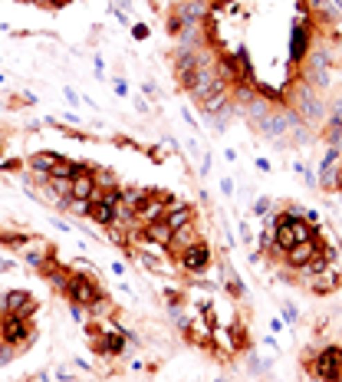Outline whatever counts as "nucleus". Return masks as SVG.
Returning a JSON list of instances; mask_svg holds the SVG:
<instances>
[{"label":"nucleus","mask_w":342,"mask_h":382,"mask_svg":"<svg viewBox=\"0 0 342 382\" xmlns=\"http://www.w3.org/2000/svg\"><path fill=\"white\" fill-rule=\"evenodd\" d=\"M86 336L92 340V353L96 356H105V359H119L126 353V333L115 330V326H102L99 319H89L86 323Z\"/></svg>","instance_id":"nucleus-1"},{"label":"nucleus","mask_w":342,"mask_h":382,"mask_svg":"<svg viewBox=\"0 0 342 382\" xmlns=\"http://www.w3.org/2000/svg\"><path fill=\"white\" fill-rule=\"evenodd\" d=\"M102 293L99 281L96 277H89V274H83V270H73L69 274V281H66L63 287V297H66V304H73V306H92V300Z\"/></svg>","instance_id":"nucleus-2"},{"label":"nucleus","mask_w":342,"mask_h":382,"mask_svg":"<svg viewBox=\"0 0 342 382\" xmlns=\"http://www.w3.org/2000/svg\"><path fill=\"white\" fill-rule=\"evenodd\" d=\"M296 126H303V119H300V115L287 106V109H273V113H270L264 122L257 126V132H260L264 139H270V142H280V139H287Z\"/></svg>","instance_id":"nucleus-3"},{"label":"nucleus","mask_w":342,"mask_h":382,"mask_svg":"<svg viewBox=\"0 0 342 382\" xmlns=\"http://www.w3.org/2000/svg\"><path fill=\"white\" fill-rule=\"evenodd\" d=\"M293 113L300 115V119H306V122H319L323 119V113H326V106H323V99L316 96V90L309 86V83H296L293 86Z\"/></svg>","instance_id":"nucleus-4"},{"label":"nucleus","mask_w":342,"mask_h":382,"mask_svg":"<svg viewBox=\"0 0 342 382\" xmlns=\"http://www.w3.org/2000/svg\"><path fill=\"white\" fill-rule=\"evenodd\" d=\"M0 340L3 343L17 346L20 353H24L26 346H33V340H37V326L30 323V319L24 317H10V313H3V323H0Z\"/></svg>","instance_id":"nucleus-5"},{"label":"nucleus","mask_w":342,"mask_h":382,"mask_svg":"<svg viewBox=\"0 0 342 382\" xmlns=\"http://www.w3.org/2000/svg\"><path fill=\"white\" fill-rule=\"evenodd\" d=\"M175 260H178V267L185 270V274H191V277H201L204 270L211 267V244L198 238V241L191 244V247H185V251H181Z\"/></svg>","instance_id":"nucleus-6"},{"label":"nucleus","mask_w":342,"mask_h":382,"mask_svg":"<svg viewBox=\"0 0 342 382\" xmlns=\"http://www.w3.org/2000/svg\"><path fill=\"white\" fill-rule=\"evenodd\" d=\"M37 310H40V300L30 290H7L3 297H0V313L33 319V313H37Z\"/></svg>","instance_id":"nucleus-7"},{"label":"nucleus","mask_w":342,"mask_h":382,"mask_svg":"<svg viewBox=\"0 0 342 382\" xmlns=\"http://www.w3.org/2000/svg\"><path fill=\"white\" fill-rule=\"evenodd\" d=\"M342 372V346H323L313 359V379L336 382V376Z\"/></svg>","instance_id":"nucleus-8"},{"label":"nucleus","mask_w":342,"mask_h":382,"mask_svg":"<svg viewBox=\"0 0 342 382\" xmlns=\"http://www.w3.org/2000/svg\"><path fill=\"white\" fill-rule=\"evenodd\" d=\"M201 234H198V221H191V224H181V228H175L171 231V241H168V247H165V254L175 260L185 247H191V244L198 241Z\"/></svg>","instance_id":"nucleus-9"},{"label":"nucleus","mask_w":342,"mask_h":382,"mask_svg":"<svg viewBox=\"0 0 342 382\" xmlns=\"http://www.w3.org/2000/svg\"><path fill=\"white\" fill-rule=\"evenodd\" d=\"M37 274H40V277H43L46 283H50L53 290L63 293V287H66V281H69V274H73V270H69V267L63 264V260H60V257L53 254L50 260H46V264H43V267L37 270Z\"/></svg>","instance_id":"nucleus-10"},{"label":"nucleus","mask_w":342,"mask_h":382,"mask_svg":"<svg viewBox=\"0 0 342 382\" xmlns=\"http://www.w3.org/2000/svg\"><path fill=\"white\" fill-rule=\"evenodd\" d=\"M323 247H326V244H323V234H319V238H313V241H303V244H293L290 251H287V264H290L293 270H300L306 264V260H309V257L316 254V251H323Z\"/></svg>","instance_id":"nucleus-11"},{"label":"nucleus","mask_w":342,"mask_h":382,"mask_svg":"<svg viewBox=\"0 0 342 382\" xmlns=\"http://www.w3.org/2000/svg\"><path fill=\"white\" fill-rule=\"evenodd\" d=\"M53 254H56V251H53V244H50V241H40V238H30V241L24 244V260H26V264H30V267H33V270H40V267H43V264H46V260H50Z\"/></svg>","instance_id":"nucleus-12"},{"label":"nucleus","mask_w":342,"mask_h":382,"mask_svg":"<svg viewBox=\"0 0 342 382\" xmlns=\"http://www.w3.org/2000/svg\"><path fill=\"white\" fill-rule=\"evenodd\" d=\"M339 283H342V274L336 267H330V270H323V274H313V277H309V290L316 293V297H326V293H332Z\"/></svg>","instance_id":"nucleus-13"},{"label":"nucleus","mask_w":342,"mask_h":382,"mask_svg":"<svg viewBox=\"0 0 342 382\" xmlns=\"http://www.w3.org/2000/svg\"><path fill=\"white\" fill-rule=\"evenodd\" d=\"M60 158H63V155H56V152H33L30 158H24V165L30 168V172H37L40 178H46Z\"/></svg>","instance_id":"nucleus-14"},{"label":"nucleus","mask_w":342,"mask_h":382,"mask_svg":"<svg viewBox=\"0 0 342 382\" xmlns=\"http://www.w3.org/2000/svg\"><path fill=\"white\" fill-rule=\"evenodd\" d=\"M306 53H309V30H306V24H303V26H296L290 37V63L300 66L306 60Z\"/></svg>","instance_id":"nucleus-15"},{"label":"nucleus","mask_w":342,"mask_h":382,"mask_svg":"<svg viewBox=\"0 0 342 382\" xmlns=\"http://www.w3.org/2000/svg\"><path fill=\"white\" fill-rule=\"evenodd\" d=\"M162 221H165L168 228L175 231V228H181V224H191V221H198V211H194L191 204H181V201H178L175 208H168Z\"/></svg>","instance_id":"nucleus-16"},{"label":"nucleus","mask_w":342,"mask_h":382,"mask_svg":"<svg viewBox=\"0 0 342 382\" xmlns=\"http://www.w3.org/2000/svg\"><path fill=\"white\" fill-rule=\"evenodd\" d=\"M273 113V102H266L264 96H260V92H257L254 99L247 102V106H243V115H247V122H250V126H260V122H264L266 115Z\"/></svg>","instance_id":"nucleus-17"},{"label":"nucleus","mask_w":342,"mask_h":382,"mask_svg":"<svg viewBox=\"0 0 342 382\" xmlns=\"http://www.w3.org/2000/svg\"><path fill=\"white\" fill-rule=\"evenodd\" d=\"M33 234H26L20 228H10V224H0V247H7V251H24V244L30 241Z\"/></svg>","instance_id":"nucleus-18"},{"label":"nucleus","mask_w":342,"mask_h":382,"mask_svg":"<svg viewBox=\"0 0 342 382\" xmlns=\"http://www.w3.org/2000/svg\"><path fill=\"white\" fill-rule=\"evenodd\" d=\"M86 217H92V224H99V228H112L115 224V208L112 204H102V201H89Z\"/></svg>","instance_id":"nucleus-19"},{"label":"nucleus","mask_w":342,"mask_h":382,"mask_svg":"<svg viewBox=\"0 0 342 382\" xmlns=\"http://www.w3.org/2000/svg\"><path fill=\"white\" fill-rule=\"evenodd\" d=\"M323 139H326L330 149H342V109H336L330 115V122L323 126Z\"/></svg>","instance_id":"nucleus-20"},{"label":"nucleus","mask_w":342,"mask_h":382,"mask_svg":"<svg viewBox=\"0 0 342 382\" xmlns=\"http://www.w3.org/2000/svg\"><path fill=\"white\" fill-rule=\"evenodd\" d=\"M86 313H89V319H99V323H105L109 317H115L112 297H109V293H99V297L92 300V306H89Z\"/></svg>","instance_id":"nucleus-21"},{"label":"nucleus","mask_w":342,"mask_h":382,"mask_svg":"<svg viewBox=\"0 0 342 382\" xmlns=\"http://www.w3.org/2000/svg\"><path fill=\"white\" fill-rule=\"evenodd\" d=\"M142 231H145L148 244H158L162 251H165L168 241H171V228H168L165 221H152V224H142Z\"/></svg>","instance_id":"nucleus-22"},{"label":"nucleus","mask_w":342,"mask_h":382,"mask_svg":"<svg viewBox=\"0 0 342 382\" xmlns=\"http://www.w3.org/2000/svg\"><path fill=\"white\" fill-rule=\"evenodd\" d=\"M228 340H230V353H237V349H247V326H243L241 319H234L228 326Z\"/></svg>","instance_id":"nucleus-23"},{"label":"nucleus","mask_w":342,"mask_h":382,"mask_svg":"<svg viewBox=\"0 0 342 382\" xmlns=\"http://www.w3.org/2000/svg\"><path fill=\"white\" fill-rule=\"evenodd\" d=\"M330 267H332V264H330V257L323 254V251H316V254L309 257V260H306V264H303L300 270H303L306 277H313V274H323V270H330Z\"/></svg>","instance_id":"nucleus-24"},{"label":"nucleus","mask_w":342,"mask_h":382,"mask_svg":"<svg viewBox=\"0 0 342 382\" xmlns=\"http://www.w3.org/2000/svg\"><path fill=\"white\" fill-rule=\"evenodd\" d=\"M309 3H313V13H319L323 20H332V17L339 13V7H336L332 0H309Z\"/></svg>","instance_id":"nucleus-25"},{"label":"nucleus","mask_w":342,"mask_h":382,"mask_svg":"<svg viewBox=\"0 0 342 382\" xmlns=\"http://www.w3.org/2000/svg\"><path fill=\"white\" fill-rule=\"evenodd\" d=\"M73 165H76L73 158H60V162L53 165V172L46 175V178H73Z\"/></svg>","instance_id":"nucleus-26"},{"label":"nucleus","mask_w":342,"mask_h":382,"mask_svg":"<svg viewBox=\"0 0 342 382\" xmlns=\"http://www.w3.org/2000/svg\"><path fill=\"white\" fill-rule=\"evenodd\" d=\"M165 30L171 33V37H181L185 33V20H181V13H178V7L165 17Z\"/></svg>","instance_id":"nucleus-27"},{"label":"nucleus","mask_w":342,"mask_h":382,"mask_svg":"<svg viewBox=\"0 0 342 382\" xmlns=\"http://www.w3.org/2000/svg\"><path fill=\"white\" fill-rule=\"evenodd\" d=\"M224 283H228L230 297H234V300H241V297H243V283L237 281V274H234L230 267H224Z\"/></svg>","instance_id":"nucleus-28"},{"label":"nucleus","mask_w":342,"mask_h":382,"mask_svg":"<svg viewBox=\"0 0 342 382\" xmlns=\"http://www.w3.org/2000/svg\"><path fill=\"white\" fill-rule=\"evenodd\" d=\"M96 188H122V185H119V178H115L112 172L96 165Z\"/></svg>","instance_id":"nucleus-29"},{"label":"nucleus","mask_w":342,"mask_h":382,"mask_svg":"<svg viewBox=\"0 0 342 382\" xmlns=\"http://www.w3.org/2000/svg\"><path fill=\"white\" fill-rule=\"evenodd\" d=\"M165 304H168V310H178V306L185 304V293H181V290H171V287H168V290H165Z\"/></svg>","instance_id":"nucleus-30"},{"label":"nucleus","mask_w":342,"mask_h":382,"mask_svg":"<svg viewBox=\"0 0 342 382\" xmlns=\"http://www.w3.org/2000/svg\"><path fill=\"white\" fill-rule=\"evenodd\" d=\"M17 353H20L17 346H10V343H3V340H0V366H7V363H10Z\"/></svg>","instance_id":"nucleus-31"},{"label":"nucleus","mask_w":342,"mask_h":382,"mask_svg":"<svg viewBox=\"0 0 342 382\" xmlns=\"http://www.w3.org/2000/svg\"><path fill=\"white\" fill-rule=\"evenodd\" d=\"M132 37H135V40H148V37H152V30H148V24H135V26H132Z\"/></svg>","instance_id":"nucleus-32"},{"label":"nucleus","mask_w":342,"mask_h":382,"mask_svg":"<svg viewBox=\"0 0 342 382\" xmlns=\"http://www.w3.org/2000/svg\"><path fill=\"white\" fill-rule=\"evenodd\" d=\"M20 168H26L24 158H7V162L0 165V172H20Z\"/></svg>","instance_id":"nucleus-33"},{"label":"nucleus","mask_w":342,"mask_h":382,"mask_svg":"<svg viewBox=\"0 0 342 382\" xmlns=\"http://www.w3.org/2000/svg\"><path fill=\"white\" fill-rule=\"evenodd\" d=\"M254 215H270V198H260L254 204Z\"/></svg>","instance_id":"nucleus-34"},{"label":"nucleus","mask_w":342,"mask_h":382,"mask_svg":"<svg viewBox=\"0 0 342 382\" xmlns=\"http://www.w3.org/2000/svg\"><path fill=\"white\" fill-rule=\"evenodd\" d=\"M283 317L290 319V323H296V306H293V304H283Z\"/></svg>","instance_id":"nucleus-35"},{"label":"nucleus","mask_w":342,"mask_h":382,"mask_svg":"<svg viewBox=\"0 0 342 382\" xmlns=\"http://www.w3.org/2000/svg\"><path fill=\"white\" fill-rule=\"evenodd\" d=\"M241 241H243V244H250V241H254V231L247 228V224H241Z\"/></svg>","instance_id":"nucleus-36"},{"label":"nucleus","mask_w":342,"mask_h":382,"mask_svg":"<svg viewBox=\"0 0 342 382\" xmlns=\"http://www.w3.org/2000/svg\"><path fill=\"white\" fill-rule=\"evenodd\" d=\"M332 191H342V165H336V181H332Z\"/></svg>","instance_id":"nucleus-37"},{"label":"nucleus","mask_w":342,"mask_h":382,"mask_svg":"<svg viewBox=\"0 0 342 382\" xmlns=\"http://www.w3.org/2000/svg\"><path fill=\"white\" fill-rule=\"evenodd\" d=\"M69 3H73V0H50V10H63Z\"/></svg>","instance_id":"nucleus-38"},{"label":"nucleus","mask_w":342,"mask_h":382,"mask_svg":"<svg viewBox=\"0 0 342 382\" xmlns=\"http://www.w3.org/2000/svg\"><path fill=\"white\" fill-rule=\"evenodd\" d=\"M115 92H119V96H126V92H128V86H126V79H122V76L115 79Z\"/></svg>","instance_id":"nucleus-39"},{"label":"nucleus","mask_w":342,"mask_h":382,"mask_svg":"<svg viewBox=\"0 0 342 382\" xmlns=\"http://www.w3.org/2000/svg\"><path fill=\"white\" fill-rule=\"evenodd\" d=\"M221 191H224V194H230V191H234V181L224 178V181H221Z\"/></svg>","instance_id":"nucleus-40"},{"label":"nucleus","mask_w":342,"mask_h":382,"mask_svg":"<svg viewBox=\"0 0 342 382\" xmlns=\"http://www.w3.org/2000/svg\"><path fill=\"white\" fill-rule=\"evenodd\" d=\"M257 168H260V172H270V168H273V165H270L266 158H257Z\"/></svg>","instance_id":"nucleus-41"},{"label":"nucleus","mask_w":342,"mask_h":382,"mask_svg":"<svg viewBox=\"0 0 342 382\" xmlns=\"http://www.w3.org/2000/svg\"><path fill=\"white\" fill-rule=\"evenodd\" d=\"M26 3H37V7H46V10H50V0H26Z\"/></svg>","instance_id":"nucleus-42"},{"label":"nucleus","mask_w":342,"mask_h":382,"mask_svg":"<svg viewBox=\"0 0 342 382\" xmlns=\"http://www.w3.org/2000/svg\"><path fill=\"white\" fill-rule=\"evenodd\" d=\"M332 3H336V7H339V10H342V0H332Z\"/></svg>","instance_id":"nucleus-43"},{"label":"nucleus","mask_w":342,"mask_h":382,"mask_svg":"<svg viewBox=\"0 0 342 382\" xmlns=\"http://www.w3.org/2000/svg\"><path fill=\"white\" fill-rule=\"evenodd\" d=\"M194 3H207V0H194Z\"/></svg>","instance_id":"nucleus-44"},{"label":"nucleus","mask_w":342,"mask_h":382,"mask_svg":"<svg viewBox=\"0 0 342 382\" xmlns=\"http://www.w3.org/2000/svg\"><path fill=\"white\" fill-rule=\"evenodd\" d=\"M0 152H3V142H0Z\"/></svg>","instance_id":"nucleus-45"},{"label":"nucleus","mask_w":342,"mask_h":382,"mask_svg":"<svg viewBox=\"0 0 342 382\" xmlns=\"http://www.w3.org/2000/svg\"><path fill=\"white\" fill-rule=\"evenodd\" d=\"M0 323H3V313H0Z\"/></svg>","instance_id":"nucleus-46"},{"label":"nucleus","mask_w":342,"mask_h":382,"mask_svg":"<svg viewBox=\"0 0 342 382\" xmlns=\"http://www.w3.org/2000/svg\"><path fill=\"white\" fill-rule=\"evenodd\" d=\"M313 382H323V379H313Z\"/></svg>","instance_id":"nucleus-47"}]
</instances>
